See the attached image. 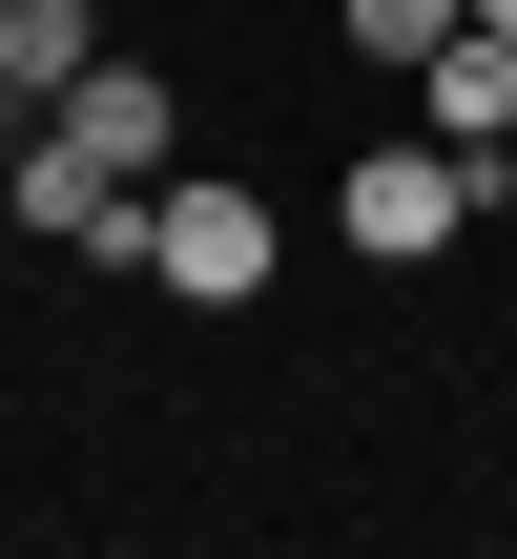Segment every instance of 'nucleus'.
Instances as JSON below:
<instances>
[{
  "mask_svg": "<svg viewBox=\"0 0 517 559\" xmlns=\"http://www.w3.org/2000/svg\"><path fill=\"white\" fill-rule=\"evenodd\" d=\"M104 270H166L187 311H249L269 270H290V228H269V187H228V166H166V187H124L104 228H83Z\"/></svg>",
  "mask_w": 517,
  "mask_h": 559,
  "instance_id": "f257e3e1",
  "label": "nucleus"
},
{
  "mask_svg": "<svg viewBox=\"0 0 517 559\" xmlns=\"http://www.w3.org/2000/svg\"><path fill=\"white\" fill-rule=\"evenodd\" d=\"M477 207H497V187H477V145H435V124H414V145H352V166H332V228H352L373 270H414V249H456Z\"/></svg>",
  "mask_w": 517,
  "mask_h": 559,
  "instance_id": "f03ea898",
  "label": "nucleus"
},
{
  "mask_svg": "<svg viewBox=\"0 0 517 559\" xmlns=\"http://www.w3.org/2000/svg\"><path fill=\"white\" fill-rule=\"evenodd\" d=\"M414 124L477 145V187H517V166H497V145H517V21H456V41L414 62Z\"/></svg>",
  "mask_w": 517,
  "mask_h": 559,
  "instance_id": "7ed1b4c3",
  "label": "nucleus"
},
{
  "mask_svg": "<svg viewBox=\"0 0 517 559\" xmlns=\"http://www.w3.org/2000/svg\"><path fill=\"white\" fill-rule=\"evenodd\" d=\"M41 124H62V145H83L104 187H166V166H187V124H166V83H145V62H83V83H62Z\"/></svg>",
  "mask_w": 517,
  "mask_h": 559,
  "instance_id": "20e7f679",
  "label": "nucleus"
},
{
  "mask_svg": "<svg viewBox=\"0 0 517 559\" xmlns=\"http://www.w3.org/2000/svg\"><path fill=\"white\" fill-rule=\"evenodd\" d=\"M83 62H104V41H83V0H0V83H41V104H62Z\"/></svg>",
  "mask_w": 517,
  "mask_h": 559,
  "instance_id": "39448f33",
  "label": "nucleus"
},
{
  "mask_svg": "<svg viewBox=\"0 0 517 559\" xmlns=\"http://www.w3.org/2000/svg\"><path fill=\"white\" fill-rule=\"evenodd\" d=\"M332 21H352V41H373V62H435V41H456V21H477V0H332Z\"/></svg>",
  "mask_w": 517,
  "mask_h": 559,
  "instance_id": "423d86ee",
  "label": "nucleus"
},
{
  "mask_svg": "<svg viewBox=\"0 0 517 559\" xmlns=\"http://www.w3.org/2000/svg\"><path fill=\"white\" fill-rule=\"evenodd\" d=\"M21 104H41V83H0V145H21Z\"/></svg>",
  "mask_w": 517,
  "mask_h": 559,
  "instance_id": "0eeeda50",
  "label": "nucleus"
},
{
  "mask_svg": "<svg viewBox=\"0 0 517 559\" xmlns=\"http://www.w3.org/2000/svg\"><path fill=\"white\" fill-rule=\"evenodd\" d=\"M477 21H517V0H477Z\"/></svg>",
  "mask_w": 517,
  "mask_h": 559,
  "instance_id": "6e6552de",
  "label": "nucleus"
}]
</instances>
